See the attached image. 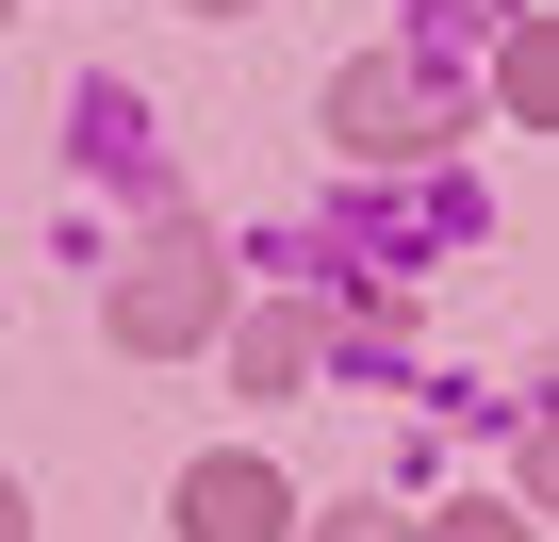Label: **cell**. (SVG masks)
<instances>
[{
    "mask_svg": "<svg viewBox=\"0 0 559 542\" xmlns=\"http://www.w3.org/2000/svg\"><path fill=\"white\" fill-rule=\"evenodd\" d=\"M214 313H230V263H214V230H181V214H165V230L116 263V297H99V329H116L132 362H181Z\"/></svg>",
    "mask_w": 559,
    "mask_h": 542,
    "instance_id": "obj_1",
    "label": "cell"
},
{
    "mask_svg": "<svg viewBox=\"0 0 559 542\" xmlns=\"http://www.w3.org/2000/svg\"><path fill=\"white\" fill-rule=\"evenodd\" d=\"M444 132H461V99H444L412 50H362V67L330 83V148H346V165H428Z\"/></svg>",
    "mask_w": 559,
    "mask_h": 542,
    "instance_id": "obj_2",
    "label": "cell"
},
{
    "mask_svg": "<svg viewBox=\"0 0 559 542\" xmlns=\"http://www.w3.org/2000/svg\"><path fill=\"white\" fill-rule=\"evenodd\" d=\"M297 509H280V460H247V444H214L198 477H181V542H280Z\"/></svg>",
    "mask_w": 559,
    "mask_h": 542,
    "instance_id": "obj_3",
    "label": "cell"
},
{
    "mask_svg": "<svg viewBox=\"0 0 559 542\" xmlns=\"http://www.w3.org/2000/svg\"><path fill=\"white\" fill-rule=\"evenodd\" d=\"M313 362H330V329H313L297 297H280V313H247V329H230V378H247V395H297Z\"/></svg>",
    "mask_w": 559,
    "mask_h": 542,
    "instance_id": "obj_4",
    "label": "cell"
},
{
    "mask_svg": "<svg viewBox=\"0 0 559 542\" xmlns=\"http://www.w3.org/2000/svg\"><path fill=\"white\" fill-rule=\"evenodd\" d=\"M493 99H510L526 132H559V34H543V17H526V34L493 50Z\"/></svg>",
    "mask_w": 559,
    "mask_h": 542,
    "instance_id": "obj_5",
    "label": "cell"
},
{
    "mask_svg": "<svg viewBox=\"0 0 559 542\" xmlns=\"http://www.w3.org/2000/svg\"><path fill=\"white\" fill-rule=\"evenodd\" d=\"M428 542H543V526H526V509H493V493H477V509H444V526H428Z\"/></svg>",
    "mask_w": 559,
    "mask_h": 542,
    "instance_id": "obj_6",
    "label": "cell"
},
{
    "mask_svg": "<svg viewBox=\"0 0 559 542\" xmlns=\"http://www.w3.org/2000/svg\"><path fill=\"white\" fill-rule=\"evenodd\" d=\"M313 542H412V526H395V509H330Z\"/></svg>",
    "mask_w": 559,
    "mask_h": 542,
    "instance_id": "obj_7",
    "label": "cell"
},
{
    "mask_svg": "<svg viewBox=\"0 0 559 542\" xmlns=\"http://www.w3.org/2000/svg\"><path fill=\"white\" fill-rule=\"evenodd\" d=\"M17 526H34V509H17V477H0V542H17Z\"/></svg>",
    "mask_w": 559,
    "mask_h": 542,
    "instance_id": "obj_8",
    "label": "cell"
},
{
    "mask_svg": "<svg viewBox=\"0 0 559 542\" xmlns=\"http://www.w3.org/2000/svg\"><path fill=\"white\" fill-rule=\"evenodd\" d=\"M198 17H230V0H198Z\"/></svg>",
    "mask_w": 559,
    "mask_h": 542,
    "instance_id": "obj_9",
    "label": "cell"
},
{
    "mask_svg": "<svg viewBox=\"0 0 559 542\" xmlns=\"http://www.w3.org/2000/svg\"><path fill=\"white\" fill-rule=\"evenodd\" d=\"M0 17H17V0H0Z\"/></svg>",
    "mask_w": 559,
    "mask_h": 542,
    "instance_id": "obj_10",
    "label": "cell"
}]
</instances>
